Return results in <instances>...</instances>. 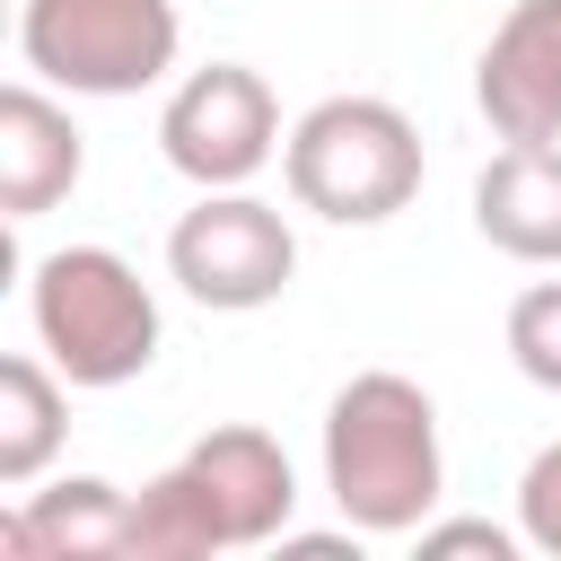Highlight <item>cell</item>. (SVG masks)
Returning a JSON list of instances; mask_svg holds the SVG:
<instances>
[{
    "instance_id": "cell-1",
    "label": "cell",
    "mask_w": 561,
    "mask_h": 561,
    "mask_svg": "<svg viewBox=\"0 0 561 561\" xmlns=\"http://www.w3.org/2000/svg\"><path fill=\"white\" fill-rule=\"evenodd\" d=\"M289 508H298V482H289V456L280 438L228 421L210 438H193L158 482L131 491V561H210V552H245V543H272L289 535Z\"/></svg>"
},
{
    "instance_id": "cell-2",
    "label": "cell",
    "mask_w": 561,
    "mask_h": 561,
    "mask_svg": "<svg viewBox=\"0 0 561 561\" xmlns=\"http://www.w3.org/2000/svg\"><path fill=\"white\" fill-rule=\"evenodd\" d=\"M438 482V403L394 368H359L324 412V491L351 535H421Z\"/></svg>"
},
{
    "instance_id": "cell-3",
    "label": "cell",
    "mask_w": 561,
    "mask_h": 561,
    "mask_svg": "<svg viewBox=\"0 0 561 561\" xmlns=\"http://www.w3.org/2000/svg\"><path fill=\"white\" fill-rule=\"evenodd\" d=\"M289 202L333 228H377L421 193V131L386 96H324L280 140Z\"/></svg>"
},
{
    "instance_id": "cell-4",
    "label": "cell",
    "mask_w": 561,
    "mask_h": 561,
    "mask_svg": "<svg viewBox=\"0 0 561 561\" xmlns=\"http://www.w3.org/2000/svg\"><path fill=\"white\" fill-rule=\"evenodd\" d=\"M35 333L70 386H131L158 359V298L114 245H61L35 263Z\"/></svg>"
},
{
    "instance_id": "cell-5",
    "label": "cell",
    "mask_w": 561,
    "mask_h": 561,
    "mask_svg": "<svg viewBox=\"0 0 561 561\" xmlns=\"http://www.w3.org/2000/svg\"><path fill=\"white\" fill-rule=\"evenodd\" d=\"M175 0H26L18 53L70 96H140L175 70Z\"/></svg>"
},
{
    "instance_id": "cell-6",
    "label": "cell",
    "mask_w": 561,
    "mask_h": 561,
    "mask_svg": "<svg viewBox=\"0 0 561 561\" xmlns=\"http://www.w3.org/2000/svg\"><path fill=\"white\" fill-rule=\"evenodd\" d=\"M167 272L184 280V298L219 307V316H245V307H272L298 272V237L272 202L254 193H202L175 228H167Z\"/></svg>"
},
{
    "instance_id": "cell-7",
    "label": "cell",
    "mask_w": 561,
    "mask_h": 561,
    "mask_svg": "<svg viewBox=\"0 0 561 561\" xmlns=\"http://www.w3.org/2000/svg\"><path fill=\"white\" fill-rule=\"evenodd\" d=\"M158 149H167V167L193 175L202 193H228V184L263 175L272 149H280V105H272L263 70H245V61L193 70V79L167 96V114H158Z\"/></svg>"
},
{
    "instance_id": "cell-8",
    "label": "cell",
    "mask_w": 561,
    "mask_h": 561,
    "mask_svg": "<svg viewBox=\"0 0 561 561\" xmlns=\"http://www.w3.org/2000/svg\"><path fill=\"white\" fill-rule=\"evenodd\" d=\"M473 105L500 140H561V0H517L491 26Z\"/></svg>"
},
{
    "instance_id": "cell-9",
    "label": "cell",
    "mask_w": 561,
    "mask_h": 561,
    "mask_svg": "<svg viewBox=\"0 0 561 561\" xmlns=\"http://www.w3.org/2000/svg\"><path fill=\"white\" fill-rule=\"evenodd\" d=\"M473 228L517 263H561V149L508 140L473 175Z\"/></svg>"
},
{
    "instance_id": "cell-10",
    "label": "cell",
    "mask_w": 561,
    "mask_h": 561,
    "mask_svg": "<svg viewBox=\"0 0 561 561\" xmlns=\"http://www.w3.org/2000/svg\"><path fill=\"white\" fill-rule=\"evenodd\" d=\"M79 167H88L79 123H70L44 88H0V210H9V219L53 210V202L79 184Z\"/></svg>"
},
{
    "instance_id": "cell-11",
    "label": "cell",
    "mask_w": 561,
    "mask_h": 561,
    "mask_svg": "<svg viewBox=\"0 0 561 561\" xmlns=\"http://www.w3.org/2000/svg\"><path fill=\"white\" fill-rule=\"evenodd\" d=\"M131 543V491L70 473L53 491H35L26 508L0 517V552H44V561H105Z\"/></svg>"
},
{
    "instance_id": "cell-12",
    "label": "cell",
    "mask_w": 561,
    "mask_h": 561,
    "mask_svg": "<svg viewBox=\"0 0 561 561\" xmlns=\"http://www.w3.org/2000/svg\"><path fill=\"white\" fill-rule=\"evenodd\" d=\"M53 447H61V386L18 351V359H0V482L26 491L53 465Z\"/></svg>"
},
{
    "instance_id": "cell-13",
    "label": "cell",
    "mask_w": 561,
    "mask_h": 561,
    "mask_svg": "<svg viewBox=\"0 0 561 561\" xmlns=\"http://www.w3.org/2000/svg\"><path fill=\"white\" fill-rule=\"evenodd\" d=\"M508 359L561 394V280H535L517 307H508Z\"/></svg>"
},
{
    "instance_id": "cell-14",
    "label": "cell",
    "mask_w": 561,
    "mask_h": 561,
    "mask_svg": "<svg viewBox=\"0 0 561 561\" xmlns=\"http://www.w3.org/2000/svg\"><path fill=\"white\" fill-rule=\"evenodd\" d=\"M517 535L561 561V438H552V447L526 465V482H517Z\"/></svg>"
},
{
    "instance_id": "cell-15",
    "label": "cell",
    "mask_w": 561,
    "mask_h": 561,
    "mask_svg": "<svg viewBox=\"0 0 561 561\" xmlns=\"http://www.w3.org/2000/svg\"><path fill=\"white\" fill-rule=\"evenodd\" d=\"M447 552H491V561H508L517 543H508L500 526H482V517H456V526H421V561H447Z\"/></svg>"
}]
</instances>
